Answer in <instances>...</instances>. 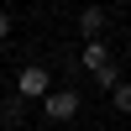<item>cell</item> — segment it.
Instances as JSON below:
<instances>
[{"label":"cell","instance_id":"cell-2","mask_svg":"<svg viewBox=\"0 0 131 131\" xmlns=\"http://www.w3.org/2000/svg\"><path fill=\"white\" fill-rule=\"evenodd\" d=\"M79 115V89H52L47 100H42V121H73Z\"/></svg>","mask_w":131,"mask_h":131},{"label":"cell","instance_id":"cell-3","mask_svg":"<svg viewBox=\"0 0 131 131\" xmlns=\"http://www.w3.org/2000/svg\"><path fill=\"white\" fill-rule=\"evenodd\" d=\"M79 63H84V73H100V68H110V47L105 42H84V52H79Z\"/></svg>","mask_w":131,"mask_h":131},{"label":"cell","instance_id":"cell-5","mask_svg":"<svg viewBox=\"0 0 131 131\" xmlns=\"http://www.w3.org/2000/svg\"><path fill=\"white\" fill-rule=\"evenodd\" d=\"M110 100H115V110H121V115H131V79L115 84V89H110Z\"/></svg>","mask_w":131,"mask_h":131},{"label":"cell","instance_id":"cell-8","mask_svg":"<svg viewBox=\"0 0 131 131\" xmlns=\"http://www.w3.org/2000/svg\"><path fill=\"white\" fill-rule=\"evenodd\" d=\"M0 42H10V10H0Z\"/></svg>","mask_w":131,"mask_h":131},{"label":"cell","instance_id":"cell-4","mask_svg":"<svg viewBox=\"0 0 131 131\" xmlns=\"http://www.w3.org/2000/svg\"><path fill=\"white\" fill-rule=\"evenodd\" d=\"M79 31H84V42H100V31H105V10H100V5H84V10H79Z\"/></svg>","mask_w":131,"mask_h":131},{"label":"cell","instance_id":"cell-6","mask_svg":"<svg viewBox=\"0 0 131 131\" xmlns=\"http://www.w3.org/2000/svg\"><path fill=\"white\" fill-rule=\"evenodd\" d=\"M0 115H5V121H21V115H26V100H21V94H5Z\"/></svg>","mask_w":131,"mask_h":131},{"label":"cell","instance_id":"cell-7","mask_svg":"<svg viewBox=\"0 0 131 131\" xmlns=\"http://www.w3.org/2000/svg\"><path fill=\"white\" fill-rule=\"evenodd\" d=\"M94 84H100V89H115V84H121V68H115V63H110V68H100V73H94Z\"/></svg>","mask_w":131,"mask_h":131},{"label":"cell","instance_id":"cell-1","mask_svg":"<svg viewBox=\"0 0 131 131\" xmlns=\"http://www.w3.org/2000/svg\"><path fill=\"white\" fill-rule=\"evenodd\" d=\"M16 94L21 100H47V68L42 63H21V73H16Z\"/></svg>","mask_w":131,"mask_h":131}]
</instances>
